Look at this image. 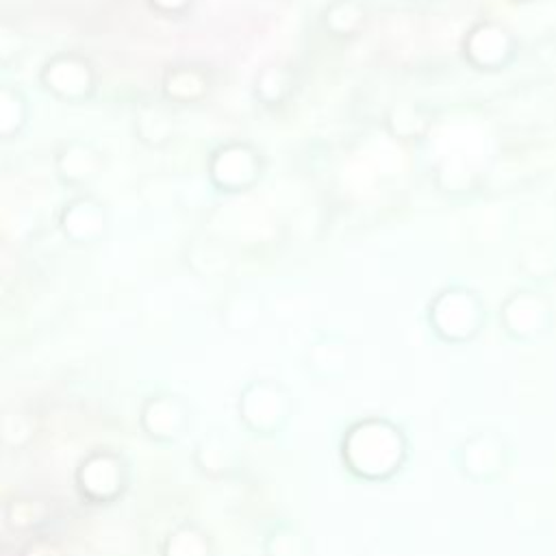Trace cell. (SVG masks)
I'll return each instance as SVG.
<instances>
[{"label":"cell","instance_id":"1","mask_svg":"<svg viewBox=\"0 0 556 556\" xmlns=\"http://www.w3.org/2000/svg\"><path fill=\"white\" fill-rule=\"evenodd\" d=\"M341 456L352 473L367 480H382L402 467L406 437L384 417H363L345 432Z\"/></svg>","mask_w":556,"mask_h":556},{"label":"cell","instance_id":"2","mask_svg":"<svg viewBox=\"0 0 556 556\" xmlns=\"http://www.w3.org/2000/svg\"><path fill=\"white\" fill-rule=\"evenodd\" d=\"M130 471L122 454L113 450H93L80 458L74 469L78 495L96 506L115 504L128 489Z\"/></svg>","mask_w":556,"mask_h":556},{"label":"cell","instance_id":"3","mask_svg":"<svg viewBox=\"0 0 556 556\" xmlns=\"http://www.w3.org/2000/svg\"><path fill=\"white\" fill-rule=\"evenodd\" d=\"M237 415L250 432L269 437L289 421L291 397L271 380H254L241 389Z\"/></svg>","mask_w":556,"mask_h":556},{"label":"cell","instance_id":"4","mask_svg":"<svg viewBox=\"0 0 556 556\" xmlns=\"http://www.w3.org/2000/svg\"><path fill=\"white\" fill-rule=\"evenodd\" d=\"M39 80L50 96L65 102H83L96 93L98 72L87 56L59 52L43 63Z\"/></svg>","mask_w":556,"mask_h":556},{"label":"cell","instance_id":"5","mask_svg":"<svg viewBox=\"0 0 556 556\" xmlns=\"http://www.w3.org/2000/svg\"><path fill=\"white\" fill-rule=\"evenodd\" d=\"M456 456L458 467L467 478L489 482L508 469L513 460V445L497 430H476L463 439Z\"/></svg>","mask_w":556,"mask_h":556},{"label":"cell","instance_id":"6","mask_svg":"<svg viewBox=\"0 0 556 556\" xmlns=\"http://www.w3.org/2000/svg\"><path fill=\"white\" fill-rule=\"evenodd\" d=\"M137 421L152 443L172 445L187 434L191 426V406L185 397L172 391H156L141 402Z\"/></svg>","mask_w":556,"mask_h":556},{"label":"cell","instance_id":"7","mask_svg":"<svg viewBox=\"0 0 556 556\" xmlns=\"http://www.w3.org/2000/svg\"><path fill=\"white\" fill-rule=\"evenodd\" d=\"M106 208L98 198L78 195L70 200L59 213V226L67 241L76 245H91L106 232Z\"/></svg>","mask_w":556,"mask_h":556},{"label":"cell","instance_id":"8","mask_svg":"<svg viewBox=\"0 0 556 556\" xmlns=\"http://www.w3.org/2000/svg\"><path fill=\"white\" fill-rule=\"evenodd\" d=\"M106 165L104 154L87 141H67L54 154V172L63 185L83 187L96 180Z\"/></svg>","mask_w":556,"mask_h":556},{"label":"cell","instance_id":"9","mask_svg":"<svg viewBox=\"0 0 556 556\" xmlns=\"http://www.w3.org/2000/svg\"><path fill=\"white\" fill-rule=\"evenodd\" d=\"M159 556H215V545L202 526L185 521L165 534Z\"/></svg>","mask_w":556,"mask_h":556},{"label":"cell","instance_id":"10","mask_svg":"<svg viewBox=\"0 0 556 556\" xmlns=\"http://www.w3.org/2000/svg\"><path fill=\"white\" fill-rule=\"evenodd\" d=\"M193 463L202 473L217 478L232 469L235 450L219 434H206L193 450Z\"/></svg>","mask_w":556,"mask_h":556},{"label":"cell","instance_id":"11","mask_svg":"<svg viewBox=\"0 0 556 556\" xmlns=\"http://www.w3.org/2000/svg\"><path fill=\"white\" fill-rule=\"evenodd\" d=\"M28 122V102L11 85H0V141L17 137Z\"/></svg>","mask_w":556,"mask_h":556},{"label":"cell","instance_id":"12","mask_svg":"<svg viewBox=\"0 0 556 556\" xmlns=\"http://www.w3.org/2000/svg\"><path fill=\"white\" fill-rule=\"evenodd\" d=\"M174 124L167 115V111H163L156 104H143L137 109L135 113V135L141 143L146 146H163L167 141V137L172 135Z\"/></svg>","mask_w":556,"mask_h":556},{"label":"cell","instance_id":"13","mask_svg":"<svg viewBox=\"0 0 556 556\" xmlns=\"http://www.w3.org/2000/svg\"><path fill=\"white\" fill-rule=\"evenodd\" d=\"M46 515H48V506L33 497L15 500L7 508V521L15 530H33L46 519Z\"/></svg>","mask_w":556,"mask_h":556},{"label":"cell","instance_id":"14","mask_svg":"<svg viewBox=\"0 0 556 556\" xmlns=\"http://www.w3.org/2000/svg\"><path fill=\"white\" fill-rule=\"evenodd\" d=\"M35 434V421L26 413H7L0 417V441L9 447L26 445Z\"/></svg>","mask_w":556,"mask_h":556},{"label":"cell","instance_id":"15","mask_svg":"<svg viewBox=\"0 0 556 556\" xmlns=\"http://www.w3.org/2000/svg\"><path fill=\"white\" fill-rule=\"evenodd\" d=\"M267 556H304V536L289 526L274 528L265 539Z\"/></svg>","mask_w":556,"mask_h":556},{"label":"cell","instance_id":"16","mask_svg":"<svg viewBox=\"0 0 556 556\" xmlns=\"http://www.w3.org/2000/svg\"><path fill=\"white\" fill-rule=\"evenodd\" d=\"M24 52H26L24 33L15 24L0 20V65H11L20 61Z\"/></svg>","mask_w":556,"mask_h":556},{"label":"cell","instance_id":"17","mask_svg":"<svg viewBox=\"0 0 556 556\" xmlns=\"http://www.w3.org/2000/svg\"><path fill=\"white\" fill-rule=\"evenodd\" d=\"M20 556H67L65 549L52 539H30Z\"/></svg>","mask_w":556,"mask_h":556},{"label":"cell","instance_id":"18","mask_svg":"<svg viewBox=\"0 0 556 556\" xmlns=\"http://www.w3.org/2000/svg\"><path fill=\"white\" fill-rule=\"evenodd\" d=\"M148 2L161 13H176V11H182L189 0H148Z\"/></svg>","mask_w":556,"mask_h":556}]
</instances>
